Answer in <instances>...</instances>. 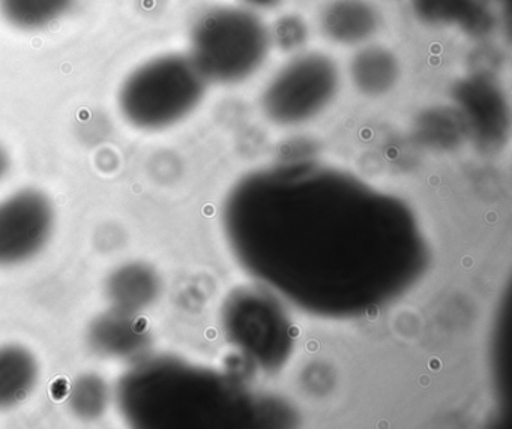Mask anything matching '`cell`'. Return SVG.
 <instances>
[{"instance_id":"1","label":"cell","mask_w":512,"mask_h":429,"mask_svg":"<svg viewBox=\"0 0 512 429\" xmlns=\"http://www.w3.org/2000/svg\"><path fill=\"white\" fill-rule=\"evenodd\" d=\"M206 374L172 357L131 362L113 393L122 419L142 429L184 428L200 422Z\"/></svg>"},{"instance_id":"2","label":"cell","mask_w":512,"mask_h":429,"mask_svg":"<svg viewBox=\"0 0 512 429\" xmlns=\"http://www.w3.org/2000/svg\"><path fill=\"white\" fill-rule=\"evenodd\" d=\"M271 45L272 33L256 12L215 6L191 26L188 56L208 83L233 84L262 68Z\"/></svg>"},{"instance_id":"3","label":"cell","mask_w":512,"mask_h":429,"mask_svg":"<svg viewBox=\"0 0 512 429\" xmlns=\"http://www.w3.org/2000/svg\"><path fill=\"white\" fill-rule=\"evenodd\" d=\"M206 84L188 54L152 57L128 74L118 93L122 117L142 131H161L196 110Z\"/></svg>"},{"instance_id":"4","label":"cell","mask_w":512,"mask_h":429,"mask_svg":"<svg viewBox=\"0 0 512 429\" xmlns=\"http://www.w3.org/2000/svg\"><path fill=\"white\" fill-rule=\"evenodd\" d=\"M338 87L340 71L328 54H298L269 81L263 92V110L280 125H298L322 113Z\"/></svg>"},{"instance_id":"5","label":"cell","mask_w":512,"mask_h":429,"mask_svg":"<svg viewBox=\"0 0 512 429\" xmlns=\"http://www.w3.org/2000/svg\"><path fill=\"white\" fill-rule=\"evenodd\" d=\"M55 224V207L38 189H20L0 200V267L20 266L41 254Z\"/></svg>"},{"instance_id":"6","label":"cell","mask_w":512,"mask_h":429,"mask_svg":"<svg viewBox=\"0 0 512 429\" xmlns=\"http://www.w3.org/2000/svg\"><path fill=\"white\" fill-rule=\"evenodd\" d=\"M464 126L485 147H497L508 131V110L499 83L487 72L467 75L455 89Z\"/></svg>"},{"instance_id":"7","label":"cell","mask_w":512,"mask_h":429,"mask_svg":"<svg viewBox=\"0 0 512 429\" xmlns=\"http://www.w3.org/2000/svg\"><path fill=\"white\" fill-rule=\"evenodd\" d=\"M86 341L103 359L134 362L145 356L151 344V330L142 314L109 308L89 323Z\"/></svg>"},{"instance_id":"8","label":"cell","mask_w":512,"mask_h":429,"mask_svg":"<svg viewBox=\"0 0 512 429\" xmlns=\"http://www.w3.org/2000/svg\"><path fill=\"white\" fill-rule=\"evenodd\" d=\"M104 294L110 308L143 314L161 294L157 270L142 261H128L107 276Z\"/></svg>"},{"instance_id":"9","label":"cell","mask_w":512,"mask_h":429,"mask_svg":"<svg viewBox=\"0 0 512 429\" xmlns=\"http://www.w3.org/2000/svg\"><path fill=\"white\" fill-rule=\"evenodd\" d=\"M413 12L431 26L458 27L466 35L484 38L496 27L488 0H412Z\"/></svg>"},{"instance_id":"10","label":"cell","mask_w":512,"mask_h":429,"mask_svg":"<svg viewBox=\"0 0 512 429\" xmlns=\"http://www.w3.org/2000/svg\"><path fill=\"white\" fill-rule=\"evenodd\" d=\"M320 26L329 41L361 47L376 35L380 15L367 0H334L323 11Z\"/></svg>"},{"instance_id":"11","label":"cell","mask_w":512,"mask_h":429,"mask_svg":"<svg viewBox=\"0 0 512 429\" xmlns=\"http://www.w3.org/2000/svg\"><path fill=\"white\" fill-rule=\"evenodd\" d=\"M40 381V362L25 345H0V411L13 410Z\"/></svg>"},{"instance_id":"12","label":"cell","mask_w":512,"mask_h":429,"mask_svg":"<svg viewBox=\"0 0 512 429\" xmlns=\"http://www.w3.org/2000/svg\"><path fill=\"white\" fill-rule=\"evenodd\" d=\"M350 77L365 95H383L397 84L400 63L388 48L365 45L350 60Z\"/></svg>"},{"instance_id":"13","label":"cell","mask_w":512,"mask_h":429,"mask_svg":"<svg viewBox=\"0 0 512 429\" xmlns=\"http://www.w3.org/2000/svg\"><path fill=\"white\" fill-rule=\"evenodd\" d=\"M115 399L112 386L97 372H83L68 387L67 407L80 422L103 419Z\"/></svg>"},{"instance_id":"14","label":"cell","mask_w":512,"mask_h":429,"mask_svg":"<svg viewBox=\"0 0 512 429\" xmlns=\"http://www.w3.org/2000/svg\"><path fill=\"white\" fill-rule=\"evenodd\" d=\"M74 0H0V15L16 29L34 32L65 17Z\"/></svg>"},{"instance_id":"15","label":"cell","mask_w":512,"mask_h":429,"mask_svg":"<svg viewBox=\"0 0 512 429\" xmlns=\"http://www.w3.org/2000/svg\"><path fill=\"white\" fill-rule=\"evenodd\" d=\"M274 38L281 47L296 48L307 38V29H305L304 23L299 21L298 18H284L275 27V33L272 35V39Z\"/></svg>"},{"instance_id":"16","label":"cell","mask_w":512,"mask_h":429,"mask_svg":"<svg viewBox=\"0 0 512 429\" xmlns=\"http://www.w3.org/2000/svg\"><path fill=\"white\" fill-rule=\"evenodd\" d=\"M10 155L7 150L0 146V180L7 176L8 170H10Z\"/></svg>"},{"instance_id":"17","label":"cell","mask_w":512,"mask_h":429,"mask_svg":"<svg viewBox=\"0 0 512 429\" xmlns=\"http://www.w3.org/2000/svg\"><path fill=\"white\" fill-rule=\"evenodd\" d=\"M242 2L247 3V5L253 6V8L268 9L280 5L281 0H242Z\"/></svg>"},{"instance_id":"18","label":"cell","mask_w":512,"mask_h":429,"mask_svg":"<svg viewBox=\"0 0 512 429\" xmlns=\"http://www.w3.org/2000/svg\"><path fill=\"white\" fill-rule=\"evenodd\" d=\"M488 2L503 3V2H508V0H488Z\"/></svg>"}]
</instances>
